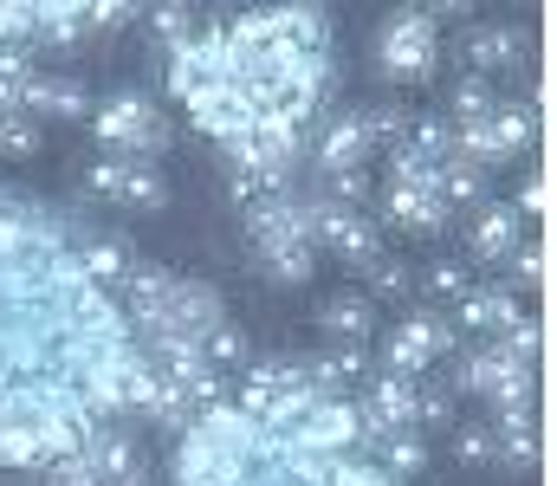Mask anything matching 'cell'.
<instances>
[{
	"mask_svg": "<svg viewBox=\"0 0 557 486\" xmlns=\"http://www.w3.org/2000/svg\"><path fill=\"white\" fill-rule=\"evenodd\" d=\"M454 389L493 402V415H506V409H532V363L506 357L499 344H473V350L454 363Z\"/></svg>",
	"mask_w": 557,
	"mask_h": 486,
	"instance_id": "7a4b0ae2",
	"label": "cell"
},
{
	"mask_svg": "<svg viewBox=\"0 0 557 486\" xmlns=\"http://www.w3.org/2000/svg\"><path fill=\"white\" fill-rule=\"evenodd\" d=\"M0 46H33V7H0Z\"/></svg>",
	"mask_w": 557,
	"mask_h": 486,
	"instance_id": "4dcf8cb0",
	"label": "cell"
},
{
	"mask_svg": "<svg viewBox=\"0 0 557 486\" xmlns=\"http://www.w3.org/2000/svg\"><path fill=\"white\" fill-rule=\"evenodd\" d=\"M447 350H454V324L441 319V312H416V319H403L389 337H383V376L421 383L428 363H441Z\"/></svg>",
	"mask_w": 557,
	"mask_h": 486,
	"instance_id": "5b68a950",
	"label": "cell"
},
{
	"mask_svg": "<svg viewBox=\"0 0 557 486\" xmlns=\"http://www.w3.org/2000/svg\"><path fill=\"white\" fill-rule=\"evenodd\" d=\"M33 144H39V124L20 111L13 91H0V157H26Z\"/></svg>",
	"mask_w": 557,
	"mask_h": 486,
	"instance_id": "7402d4cb",
	"label": "cell"
},
{
	"mask_svg": "<svg viewBox=\"0 0 557 486\" xmlns=\"http://www.w3.org/2000/svg\"><path fill=\"white\" fill-rule=\"evenodd\" d=\"M260 266L273 286H305L318 273V247H273V253H260Z\"/></svg>",
	"mask_w": 557,
	"mask_h": 486,
	"instance_id": "44dd1931",
	"label": "cell"
},
{
	"mask_svg": "<svg viewBox=\"0 0 557 486\" xmlns=\"http://www.w3.org/2000/svg\"><path fill=\"white\" fill-rule=\"evenodd\" d=\"M357 130L370 137V150H376V144L396 150V144L409 137V111H403V104H363V111H357Z\"/></svg>",
	"mask_w": 557,
	"mask_h": 486,
	"instance_id": "ac0fdd59",
	"label": "cell"
},
{
	"mask_svg": "<svg viewBox=\"0 0 557 486\" xmlns=\"http://www.w3.org/2000/svg\"><path fill=\"white\" fill-rule=\"evenodd\" d=\"M512 279H519V286H545V247H539V240H532V247H525V240L512 247Z\"/></svg>",
	"mask_w": 557,
	"mask_h": 486,
	"instance_id": "f546056e",
	"label": "cell"
},
{
	"mask_svg": "<svg viewBox=\"0 0 557 486\" xmlns=\"http://www.w3.org/2000/svg\"><path fill=\"white\" fill-rule=\"evenodd\" d=\"M318 324H324V337H337V344H370L376 306H370L363 292H331V299L318 306Z\"/></svg>",
	"mask_w": 557,
	"mask_h": 486,
	"instance_id": "7c38bea8",
	"label": "cell"
},
{
	"mask_svg": "<svg viewBox=\"0 0 557 486\" xmlns=\"http://www.w3.org/2000/svg\"><path fill=\"white\" fill-rule=\"evenodd\" d=\"M519 234H525V221L512 214V201H480L473 208V227H467V247H473L480 266H499V260H512Z\"/></svg>",
	"mask_w": 557,
	"mask_h": 486,
	"instance_id": "30bf717a",
	"label": "cell"
},
{
	"mask_svg": "<svg viewBox=\"0 0 557 486\" xmlns=\"http://www.w3.org/2000/svg\"><path fill=\"white\" fill-rule=\"evenodd\" d=\"M447 111H454V124H486L493 111H499V91H493V78H460L454 85V98H447Z\"/></svg>",
	"mask_w": 557,
	"mask_h": 486,
	"instance_id": "e0dca14e",
	"label": "cell"
},
{
	"mask_svg": "<svg viewBox=\"0 0 557 486\" xmlns=\"http://www.w3.org/2000/svg\"><path fill=\"white\" fill-rule=\"evenodd\" d=\"M545 201H552V188H545V169H532V175L519 182V201H512V214H519V221H525V214L539 221V214H545Z\"/></svg>",
	"mask_w": 557,
	"mask_h": 486,
	"instance_id": "f1b7e54d",
	"label": "cell"
},
{
	"mask_svg": "<svg viewBox=\"0 0 557 486\" xmlns=\"http://www.w3.org/2000/svg\"><path fill=\"white\" fill-rule=\"evenodd\" d=\"M421 279H428V292H434V299H467V292H473V273H467L460 260H428V273H421Z\"/></svg>",
	"mask_w": 557,
	"mask_h": 486,
	"instance_id": "484cf974",
	"label": "cell"
},
{
	"mask_svg": "<svg viewBox=\"0 0 557 486\" xmlns=\"http://www.w3.org/2000/svg\"><path fill=\"white\" fill-rule=\"evenodd\" d=\"M525 33L519 26H473L467 33V72L473 78H493V72H512V65H525Z\"/></svg>",
	"mask_w": 557,
	"mask_h": 486,
	"instance_id": "8fae6325",
	"label": "cell"
},
{
	"mask_svg": "<svg viewBox=\"0 0 557 486\" xmlns=\"http://www.w3.org/2000/svg\"><path fill=\"white\" fill-rule=\"evenodd\" d=\"M519 312H525V306H519L512 292L473 286L467 299H454V319H447V324H454V337H480V344H493V337H499L506 324L519 319Z\"/></svg>",
	"mask_w": 557,
	"mask_h": 486,
	"instance_id": "9c48e42d",
	"label": "cell"
},
{
	"mask_svg": "<svg viewBox=\"0 0 557 486\" xmlns=\"http://www.w3.org/2000/svg\"><path fill=\"white\" fill-rule=\"evenodd\" d=\"M403 144H409L428 169H441V162H454V124H447V117H409V137H403Z\"/></svg>",
	"mask_w": 557,
	"mask_h": 486,
	"instance_id": "9a60e30c",
	"label": "cell"
},
{
	"mask_svg": "<svg viewBox=\"0 0 557 486\" xmlns=\"http://www.w3.org/2000/svg\"><path fill=\"white\" fill-rule=\"evenodd\" d=\"M85 39V7H33V46H72Z\"/></svg>",
	"mask_w": 557,
	"mask_h": 486,
	"instance_id": "2e32d148",
	"label": "cell"
},
{
	"mask_svg": "<svg viewBox=\"0 0 557 486\" xmlns=\"http://www.w3.org/2000/svg\"><path fill=\"white\" fill-rule=\"evenodd\" d=\"M454 454L467 468H499V441H493V422H460L454 428Z\"/></svg>",
	"mask_w": 557,
	"mask_h": 486,
	"instance_id": "603a6c76",
	"label": "cell"
},
{
	"mask_svg": "<svg viewBox=\"0 0 557 486\" xmlns=\"http://www.w3.org/2000/svg\"><path fill=\"white\" fill-rule=\"evenodd\" d=\"M305 157L318 162V175H337V169H370V137L357 130V111H331L324 124H311V144Z\"/></svg>",
	"mask_w": 557,
	"mask_h": 486,
	"instance_id": "ba28073f",
	"label": "cell"
},
{
	"mask_svg": "<svg viewBox=\"0 0 557 486\" xmlns=\"http://www.w3.org/2000/svg\"><path fill=\"white\" fill-rule=\"evenodd\" d=\"M124 169H131V157H98L85 169V188L104 195V201H117V195H124Z\"/></svg>",
	"mask_w": 557,
	"mask_h": 486,
	"instance_id": "4316f807",
	"label": "cell"
},
{
	"mask_svg": "<svg viewBox=\"0 0 557 486\" xmlns=\"http://www.w3.org/2000/svg\"><path fill=\"white\" fill-rule=\"evenodd\" d=\"M124 208H137V214H156L162 208V175H156V162H131L124 169V195H117Z\"/></svg>",
	"mask_w": 557,
	"mask_h": 486,
	"instance_id": "cb8c5ba5",
	"label": "cell"
},
{
	"mask_svg": "<svg viewBox=\"0 0 557 486\" xmlns=\"http://www.w3.org/2000/svg\"><path fill=\"white\" fill-rule=\"evenodd\" d=\"M182 111H188V124L201 130V137H214L227 157L253 137V124H260V104H253V91H247V78H221V85H201V91H188L182 98Z\"/></svg>",
	"mask_w": 557,
	"mask_h": 486,
	"instance_id": "3957f363",
	"label": "cell"
},
{
	"mask_svg": "<svg viewBox=\"0 0 557 486\" xmlns=\"http://www.w3.org/2000/svg\"><path fill=\"white\" fill-rule=\"evenodd\" d=\"M201 357H208V370H221V376H227V370H247V363H253V350H247V337H240L234 324H214V331L201 337Z\"/></svg>",
	"mask_w": 557,
	"mask_h": 486,
	"instance_id": "ffe728a7",
	"label": "cell"
},
{
	"mask_svg": "<svg viewBox=\"0 0 557 486\" xmlns=\"http://www.w3.org/2000/svg\"><path fill=\"white\" fill-rule=\"evenodd\" d=\"M131 20H137V7H85V33H117Z\"/></svg>",
	"mask_w": 557,
	"mask_h": 486,
	"instance_id": "1f68e13d",
	"label": "cell"
},
{
	"mask_svg": "<svg viewBox=\"0 0 557 486\" xmlns=\"http://www.w3.org/2000/svg\"><path fill=\"white\" fill-rule=\"evenodd\" d=\"M318 195L337 201V208H363V201H370V169H337V175H324Z\"/></svg>",
	"mask_w": 557,
	"mask_h": 486,
	"instance_id": "d4e9b609",
	"label": "cell"
},
{
	"mask_svg": "<svg viewBox=\"0 0 557 486\" xmlns=\"http://www.w3.org/2000/svg\"><path fill=\"white\" fill-rule=\"evenodd\" d=\"M383 474L396 486H409L416 474H428V435H416V428H396V435H383V448L370 454Z\"/></svg>",
	"mask_w": 557,
	"mask_h": 486,
	"instance_id": "4fadbf2b",
	"label": "cell"
},
{
	"mask_svg": "<svg viewBox=\"0 0 557 486\" xmlns=\"http://www.w3.org/2000/svg\"><path fill=\"white\" fill-rule=\"evenodd\" d=\"M85 124L98 130L104 157L156 162L162 157V144H169V130H162V117H156V104H149L143 91H111V98H98Z\"/></svg>",
	"mask_w": 557,
	"mask_h": 486,
	"instance_id": "6da1fadb",
	"label": "cell"
},
{
	"mask_svg": "<svg viewBox=\"0 0 557 486\" xmlns=\"http://www.w3.org/2000/svg\"><path fill=\"white\" fill-rule=\"evenodd\" d=\"M376 65L389 78H403V85L434 78V65H441V26L428 13H396L383 26V39H376Z\"/></svg>",
	"mask_w": 557,
	"mask_h": 486,
	"instance_id": "277c9868",
	"label": "cell"
},
{
	"mask_svg": "<svg viewBox=\"0 0 557 486\" xmlns=\"http://www.w3.org/2000/svg\"><path fill=\"white\" fill-rule=\"evenodd\" d=\"M486 130H493V144H499V162L519 157V150H532V137H539V104H499V111L486 117Z\"/></svg>",
	"mask_w": 557,
	"mask_h": 486,
	"instance_id": "5bb4252c",
	"label": "cell"
},
{
	"mask_svg": "<svg viewBox=\"0 0 557 486\" xmlns=\"http://www.w3.org/2000/svg\"><path fill=\"white\" fill-rule=\"evenodd\" d=\"M363 279H370V292H376V299H409V292H416V266H409V260H396V253L370 260V266H363ZM376 299H370V306H376Z\"/></svg>",
	"mask_w": 557,
	"mask_h": 486,
	"instance_id": "d6986e66",
	"label": "cell"
},
{
	"mask_svg": "<svg viewBox=\"0 0 557 486\" xmlns=\"http://www.w3.org/2000/svg\"><path fill=\"white\" fill-rule=\"evenodd\" d=\"M383 214H389V227H403V234H441L454 208H447V195H441L434 175H409V182H389V188H383Z\"/></svg>",
	"mask_w": 557,
	"mask_h": 486,
	"instance_id": "8992f818",
	"label": "cell"
},
{
	"mask_svg": "<svg viewBox=\"0 0 557 486\" xmlns=\"http://www.w3.org/2000/svg\"><path fill=\"white\" fill-rule=\"evenodd\" d=\"M195 26H201V20H195L188 7H156V13H149V33H156L162 46H182V39H188Z\"/></svg>",
	"mask_w": 557,
	"mask_h": 486,
	"instance_id": "83f0119b",
	"label": "cell"
},
{
	"mask_svg": "<svg viewBox=\"0 0 557 486\" xmlns=\"http://www.w3.org/2000/svg\"><path fill=\"white\" fill-rule=\"evenodd\" d=\"M20 111L33 124H85L91 117V91L78 78H65V72H33L20 85Z\"/></svg>",
	"mask_w": 557,
	"mask_h": 486,
	"instance_id": "52a82bcc",
	"label": "cell"
}]
</instances>
